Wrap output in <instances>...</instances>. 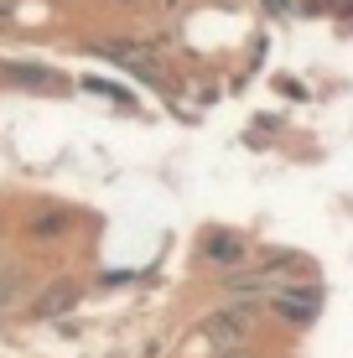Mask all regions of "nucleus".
I'll use <instances>...</instances> for the list:
<instances>
[{
    "instance_id": "11",
    "label": "nucleus",
    "mask_w": 353,
    "mask_h": 358,
    "mask_svg": "<svg viewBox=\"0 0 353 358\" xmlns=\"http://www.w3.org/2000/svg\"><path fill=\"white\" fill-rule=\"evenodd\" d=\"M271 16H296V0H260Z\"/></svg>"
},
{
    "instance_id": "5",
    "label": "nucleus",
    "mask_w": 353,
    "mask_h": 358,
    "mask_svg": "<svg viewBox=\"0 0 353 358\" xmlns=\"http://www.w3.org/2000/svg\"><path fill=\"white\" fill-rule=\"evenodd\" d=\"M78 301H83V286H78V280H52V286H42V291L31 296V317L52 322V317H68Z\"/></svg>"
},
{
    "instance_id": "1",
    "label": "nucleus",
    "mask_w": 353,
    "mask_h": 358,
    "mask_svg": "<svg viewBox=\"0 0 353 358\" xmlns=\"http://www.w3.org/2000/svg\"><path fill=\"white\" fill-rule=\"evenodd\" d=\"M254 317H260V301H245V296H229L218 312L203 317V338H208V348H229V343H250L254 332Z\"/></svg>"
},
{
    "instance_id": "7",
    "label": "nucleus",
    "mask_w": 353,
    "mask_h": 358,
    "mask_svg": "<svg viewBox=\"0 0 353 358\" xmlns=\"http://www.w3.org/2000/svg\"><path fill=\"white\" fill-rule=\"evenodd\" d=\"M73 229H78V213H73V208H36V213L27 218L31 239H68Z\"/></svg>"
},
{
    "instance_id": "6",
    "label": "nucleus",
    "mask_w": 353,
    "mask_h": 358,
    "mask_svg": "<svg viewBox=\"0 0 353 358\" xmlns=\"http://www.w3.org/2000/svg\"><path fill=\"white\" fill-rule=\"evenodd\" d=\"M0 78L6 83H16V89H63V73H52L47 63H16V57H10V63H0Z\"/></svg>"
},
{
    "instance_id": "4",
    "label": "nucleus",
    "mask_w": 353,
    "mask_h": 358,
    "mask_svg": "<svg viewBox=\"0 0 353 358\" xmlns=\"http://www.w3.org/2000/svg\"><path fill=\"white\" fill-rule=\"evenodd\" d=\"M198 255L208 265H218V270H239L250 260V239H245V234H234V229H203Z\"/></svg>"
},
{
    "instance_id": "2",
    "label": "nucleus",
    "mask_w": 353,
    "mask_h": 358,
    "mask_svg": "<svg viewBox=\"0 0 353 358\" xmlns=\"http://www.w3.org/2000/svg\"><path fill=\"white\" fill-rule=\"evenodd\" d=\"M265 306H271L281 322H291V327H312L322 317V286L317 280H301L296 286V275H291V280H281V286L265 296Z\"/></svg>"
},
{
    "instance_id": "3",
    "label": "nucleus",
    "mask_w": 353,
    "mask_h": 358,
    "mask_svg": "<svg viewBox=\"0 0 353 358\" xmlns=\"http://www.w3.org/2000/svg\"><path fill=\"white\" fill-rule=\"evenodd\" d=\"M156 47H161V42H130V36H109V42H99V52H104L120 73H130L136 83L161 89V63H156Z\"/></svg>"
},
{
    "instance_id": "8",
    "label": "nucleus",
    "mask_w": 353,
    "mask_h": 358,
    "mask_svg": "<svg viewBox=\"0 0 353 358\" xmlns=\"http://www.w3.org/2000/svg\"><path fill=\"white\" fill-rule=\"evenodd\" d=\"M27 291H31V270H27V265H21V260L0 265V322H6V317L27 301Z\"/></svg>"
},
{
    "instance_id": "9",
    "label": "nucleus",
    "mask_w": 353,
    "mask_h": 358,
    "mask_svg": "<svg viewBox=\"0 0 353 358\" xmlns=\"http://www.w3.org/2000/svg\"><path fill=\"white\" fill-rule=\"evenodd\" d=\"M83 89H89V94H104V99H115V104H130V94H120L115 83H104V78H83Z\"/></svg>"
},
{
    "instance_id": "10",
    "label": "nucleus",
    "mask_w": 353,
    "mask_h": 358,
    "mask_svg": "<svg viewBox=\"0 0 353 358\" xmlns=\"http://www.w3.org/2000/svg\"><path fill=\"white\" fill-rule=\"evenodd\" d=\"M213 358H254V343H229V348H213Z\"/></svg>"
}]
</instances>
